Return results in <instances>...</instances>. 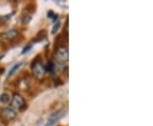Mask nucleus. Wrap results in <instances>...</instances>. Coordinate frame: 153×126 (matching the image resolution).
Instances as JSON below:
<instances>
[{"mask_svg": "<svg viewBox=\"0 0 153 126\" xmlns=\"http://www.w3.org/2000/svg\"><path fill=\"white\" fill-rule=\"evenodd\" d=\"M25 103H27V102L25 101L24 98L22 97L20 94L14 93V95H13V98L11 100V108H13L14 110L21 109L22 106L25 104Z\"/></svg>", "mask_w": 153, "mask_h": 126, "instance_id": "f257e3e1", "label": "nucleus"}, {"mask_svg": "<svg viewBox=\"0 0 153 126\" xmlns=\"http://www.w3.org/2000/svg\"><path fill=\"white\" fill-rule=\"evenodd\" d=\"M65 115H66V111L65 110L61 109L57 111V112H55V113H52L50 115L49 121H48V123L46 124L45 126H53L56 122H58L60 119H61Z\"/></svg>", "mask_w": 153, "mask_h": 126, "instance_id": "f03ea898", "label": "nucleus"}, {"mask_svg": "<svg viewBox=\"0 0 153 126\" xmlns=\"http://www.w3.org/2000/svg\"><path fill=\"white\" fill-rule=\"evenodd\" d=\"M56 59L60 62H66L68 60V50L66 48H58L55 49Z\"/></svg>", "mask_w": 153, "mask_h": 126, "instance_id": "7ed1b4c3", "label": "nucleus"}, {"mask_svg": "<svg viewBox=\"0 0 153 126\" xmlns=\"http://www.w3.org/2000/svg\"><path fill=\"white\" fill-rule=\"evenodd\" d=\"M1 115H2V118H3L4 120L9 122L10 120H13L14 119H16V113L15 110L11 108V107H6V108L2 109Z\"/></svg>", "mask_w": 153, "mask_h": 126, "instance_id": "20e7f679", "label": "nucleus"}, {"mask_svg": "<svg viewBox=\"0 0 153 126\" xmlns=\"http://www.w3.org/2000/svg\"><path fill=\"white\" fill-rule=\"evenodd\" d=\"M32 70H33V76L36 78L41 79V78H43V77L44 76L45 68H44V66L42 65L41 62H38L37 64H35V65L32 67Z\"/></svg>", "mask_w": 153, "mask_h": 126, "instance_id": "39448f33", "label": "nucleus"}, {"mask_svg": "<svg viewBox=\"0 0 153 126\" xmlns=\"http://www.w3.org/2000/svg\"><path fill=\"white\" fill-rule=\"evenodd\" d=\"M18 36H19V33L16 29H11V30H9L5 33H3L2 34H0V38H1L2 40L9 41V42L15 40Z\"/></svg>", "mask_w": 153, "mask_h": 126, "instance_id": "423d86ee", "label": "nucleus"}, {"mask_svg": "<svg viewBox=\"0 0 153 126\" xmlns=\"http://www.w3.org/2000/svg\"><path fill=\"white\" fill-rule=\"evenodd\" d=\"M47 35H48V33L45 29H42L40 30L37 35L35 36V38L33 39V43H39V42H42L43 40L47 38Z\"/></svg>", "mask_w": 153, "mask_h": 126, "instance_id": "0eeeda50", "label": "nucleus"}, {"mask_svg": "<svg viewBox=\"0 0 153 126\" xmlns=\"http://www.w3.org/2000/svg\"><path fill=\"white\" fill-rule=\"evenodd\" d=\"M37 10V4L35 3H29L24 8V12L27 15H33Z\"/></svg>", "mask_w": 153, "mask_h": 126, "instance_id": "6e6552de", "label": "nucleus"}, {"mask_svg": "<svg viewBox=\"0 0 153 126\" xmlns=\"http://www.w3.org/2000/svg\"><path fill=\"white\" fill-rule=\"evenodd\" d=\"M10 101V95L9 93L4 92V93H3L0 95V102L2 104H9Z\"/></svg>", "mask_w": 153, "mask_h": 126, "instance_id": "1a4fd4ad", "label": "nucleus"}, {"mask_svg": "<svg viewBox=\"0 0 153 126\" xmlns=\"http://www.w3.org/2000/svg\"><path fill=\"white\" fill-rule=\"evenodd\" d=\"M23 66H24V64H23L22 62H19V63L16 64L14 66H12V68L10 70L9 73H8V77L9 78L11 77L13 74H15V73H16V72L18 69H20V68Z\"/></svg>", "mask_w": 153, "mask_h": 126, "instance_id": "9d476101", "label": "nucleus"}, {"mask_svg": "<svg viewBox=\"0 0 153 126\" xmlns=\"http://www.w3.org/2000/svg\"><path fill=\"white\" fill-rule=\"evenodd\" d=\"M32 21V16L27 15V14H24L22 17V25H27L29 22Z\"/></svg>", "mask_w": 153, "mask_h": 126, "instance_id": "9b49d317", "label": "nucleus"}, {"mask_svg": "<svg viewBox=\"0 0 153 126\" xmlns=\"http://www.w3.org/2000/svg\"><path fill=\"white\" fill-rule=\"evenodd\" d=\"M45 68V71H49L50 72H54L55 71V64L52 62V61H49L48 65L44 67Z\"/></svg>", "mask_w": 153, "mask_h": 126, "instance_id": "f8f14e48", "label": "nucleus"}, {"mask_svg": "<svg viewBox=\"0 0 153 126\" xmlns=\"http://www.w3.org/2000/svg\"><path fill=\"white\" fill-rule=\"evenodd\" d=\"M38 62H42V57H41V55H38L34 59H33V61H32V63H31V68H32L35 64L38 63Z\"/></svg>", "mask_w": 153, "mask_h": 126, "instance_id": "ddd939ff", "label": "nucleus"}, {"mask_svg": "<svg viewBox=\"0 0 153 126\" xmlns=\"http://www.w3.org/2000/svg\"><path fill=\"white\" fill-rule=\"evenodd\" d=\"M60 28V21H57L56 23L55 24V26L53 27V29H52V32H51V33H52V34H55L56 32L59 30V28Z\"/></svg>", "mask_w": 153, "mask_h": 126, "instance_id": "4468645a", "label": "nucleus"}, {"mask_svg": "<svg viewBox=\"0 0 153 126\" xmlns=\"http://www.w3.org/2000/svg\"><path fill=\"white\" fill-rule=\"evenodd\" d=\"M11 16H12V14L7 15V16H0V23H2V22H5L6 21H7V20H9Z\"/></svg>", "mask_w": 153, "mask_h": 126, "instance_id": "2eb2a0df", "label": "nucleus"}, {"mask_svg": "<svg viewBox=\"0 0 153 126\" xmlns=\"http://www.w3.org/2000/svg\"><path fill=\"white\" fill-rule=\"evenodd\" d=\"M32 47H33V45L32 44H29V45H27L24 49H23V50H22V54H25V53H27V51H29L30 49H32Z\"/></svg>", "mask_w": 153, "mask_h": 126, "instance_id": "dca6fc26", "label": "nucleus"}, {"mask_svg": "<svg viewBox=\"0 0 153 126\" xmlns=\"http://www.w3.org/2000/svg\"><path fill=\"white\" fill-rule=\"evenodd\" d=\"M55 86H58V85H62V84H64V82L62 81V80H60V78H56V80L55 81Z\"/></svg>", "mask_w": 153, "mask_h": 126, "instance_id": "f3484780", "label": "nucleus"}, {"mask_svg": "<svg viewBox=\"0 0 153 126\" xmlns=\"http://www.w3.org/2000/svg\"><path fill=\"white\" fill-rule=\"evenodd\" d=\"M4 72V67H0V74H2Z\"/></svg>", "mask_w": 153, "mask_h": 126, "instance_id": "a211bd4d", "label": "nucleus"}, {"mask_svg": "<svg viewBox=\"0 0 153 126\" xmlns=\"http://www.w3.org/2000/svg\"><path fill=\"white\" fill-rule=\"evenodd\" d=\"M59 126H60V125H59Z\"/></svg>", "mask_w": 153, "mask_h": 126, "instance_id": "6ab92c4d", "label": "nucleus"}]
</instances>
